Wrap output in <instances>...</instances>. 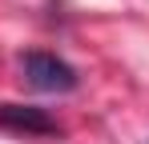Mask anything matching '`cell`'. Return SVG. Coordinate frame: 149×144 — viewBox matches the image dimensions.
Masks as SVG:
<instances>
[{
  "label": "cell",
  "instance_id": "cell-1",
  "mask_svg": "<svg viewBox=\"0 0 149 144\" xmlns=\"http://www.w3.org/2000/svg\"><path fill=\"white\" fill-rule=\"evenodd\" d=\"M20 72H24V80L36 92H73L77 88L73 64H65V60L52 56V52H24Z\"/></svg>",
  "mask_w": 149,
  "mask_h": 144
},
{
  "label": "cell",
  "instance_id": "cell-2",
  "mask_svg": "<svg viewBox=\"0 0 149 144\" xmlns=\"http://www.w3.org/2000/svg\"><path fill=\"white\" fill-rule=\"evenodd\" d=\"M0 128L24 132V136H52L56 120L40 108H28V104H0Z\"/></svg>",
  "mask_w": 149,
  "mask_h": 144
}]
</instances>
